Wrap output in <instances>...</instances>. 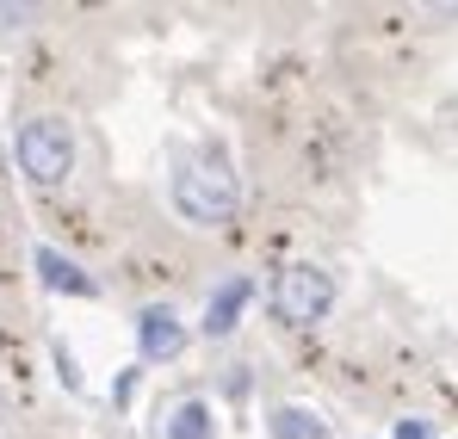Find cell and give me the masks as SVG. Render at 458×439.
I'll list each match as a JSON object with an SVG mask.
<instances>
[{
  "label": "cell",
  "instance_id": "cell-1",
  "mask_svg": "<svg viewBox=\"0 0 458 439\" xmlns=\"http://www.w3.org/2000/svg\"><path fill=\"white\" fill-rule=\"evenodd\" d=\"M13 155H19V173L31 186H63L75 173V131L63 118H31V124H19Z\"/></svg>",
  "mask_w": 458,
  "mask_h": 439
},
{
  "label": "cell",
  "instance_id": "cell-2",
  "mask_svg": "<svg viewBox=\"0 0 458 439\" xmlns=\"http://www.w3.org/2000/svg\"><path fill=\"white\" fill-rule=\"evenodd\" d=\"M174 211L186 223H229L235 217V180H229L224 167H211V161H192V167H180L174 173Z\"/></svg>",
  "mask_w": 458,
  "mask_h": 439
},
{
  "label": "cell",
  "instance_id": "cell-3",
  "mask_svg": "<svg viewBox=\"0 0 458 439\" xmlns=\"http://www.w3.org/2000/svg\"><path fill=\"white\" fill-rule=\"evenodd\" d=\"M273 309H279V322H292V328H310V322H322L328 309H335V279L322 273V266H285L279 279H273Z\"/></svg>",
  "mask_w": 458,
  "mask_h": 439
},
{
  "label": "cell",
  "instance_id": "cell-4",
  "mask_svg": "<svg viewBox=\"0 0 458 439\" xmlns=\"http://www.w3.org/2000/svg\"><path fill=\"white\" fill-rule=\"evenodd\" d=\"M137 347H143V359H174L180 347H186V328H180V316L174 309H143L137 316Z\"/></svg>",
  "mask_w": 458,
  "mask_h": 439
},
{
  "label": "cell",
  "instance_id": "cell-5",
  "mask_svg": "<svg viewBox=\"0 0 458 439\" xmlns=\"http://www.w3.org/2000/svg\"><path fill=\"white\" fill-rule=\"evenodd\" d=\"M248 297H254L248 279H224V285L211 291V303H205V334H211V341L235 334V322H242V303H248Z\"/></svg>",
  "mask_w": 458,
  "mask_h": 439
},
{
  "label": "cell",
  "instance_id": "cell-6",
  "mask_svg": "<svg viewBox=\"0 0 458 439\" xmlns=\"http://www.w3.org/2000/svg\"><path fill=\"white\" fill-rule=\"evenodd\" d=\"M31 266H38V279H44L50 291H69V297H99V285H93V279L81 273L75 260H63L56 248H38V254H31Z\"/></svg>",
  "mask_w": 458,
  "mask_h": 439
},
{
  "label": "cell",
  "instance_id": "cell-7",
  "mask_svg": "<svg viewBox=\"0 0 458 439\" xmlns=\"http://www.w3.org/2000/svg\"><path fill=\"white\" fill-rule=\"evenodd\" d=\"M167 439H217L211 409H205V402H180V409L167 415Z\"/></svg>",
  "mask_w": 458,
  "mask_h": 439
},
{
  "label": "cell",
  "instance_id": "cell-8",
  "mask_svg": "<svg viewBox=\"0 0 458 439\" xmlns=\"http://www.w3.org/2000/svg\"><path fill=\"white\" fill-rule=\"evenodd\" d=\"M273 439H328V421L316 409H279L273 415Z\"/></svg>",
  "mask_w": 458,
  "mask_h": 439
},
{
  "label": "cell",
  "instance_id": "cell-9",
  "mask_svg": "<svg viewBox=\"0 0 458 439\" xmlns=\"http://www.w3.org/2000/svg\"><path fill=\"white\" fill-rule=\"evenodd\" d=\"M396 439H434V434H428V421H396Z\"/></svg>",
  "mask_w": 458,
  "mask_h": 439
},
{
  "label": "cell",
  "instance_id": "cell-10",
  "mask_svg": "<svg viewBox=\"0 0 458 439\" xmlns=\"http://www.w3.org/2000/svg\"><path fill=\"white\" fill-rule=\"evenodd\" d=\"M0 409H6V402H0Z\"/></svg>",
  "mask_w": 458,
  "mask_h": 439
}]
</instances>
